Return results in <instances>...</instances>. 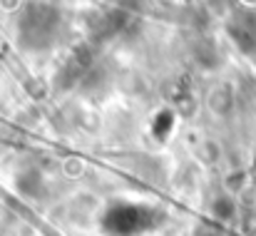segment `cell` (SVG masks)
<instances>
[{
    "instance_id": "obj_2",
    "label": "cell",
    "mask_w": 256,
    "mask_h": 236,
    "mask_svg": "<svg viewBox=\"0 0 256 236\" xmlns=\"http://www.w3.org/2000/svg\"><path fill=\"white\" fill-rule=\"evenodd\" d=\"M58 12L50 5H28V10L20 18V38L30 48L48 45L58 28Z\"/></svg>"
},
{
    "instance_id": "obj_5",
    "label": "cell",
    "mask_w": 256,
    "mask_h": 236,
    "mask_svg": "<svg viewBox=\"0 0 256 236\" xmlns=\"http://www.w3.org/2000/svg\"><path fill=\"white\" fill-rule=\"evenodd\" d=\"M172 122H174V117H172L170 112H162V114L154 120V134H157V137H167L172 130Z\"/></svg>"
},
{
    "instance_id": "obj_4",
    "label": "cell",
    "mask_w": 256,
    "mask_h": 236,
    "mask_svg": "<svg viewBox=\"0 0 256 236\" xmlns=\"http://www.w3.org/2000/svg\"><path fill=\"white\" fill-rule=\"evenodd\" d=\"M214 216L216 219H232L234 216V202L229 196H219L214 202Z\"/></svg>"
},
{
    "instance_id": "obj_3",
    "label": "cell",
    "mask_w": 256,
    "mask_h": 236,
    "mask_svg": "<svg viewBox=\"0 0 256 236\" xmlns=\"http://www.w3.org/2000/svg\"><path fill=\"white\" fill-rule=\"evenodd\" d=\"M18 189L22 192V194H28V196H35L40 189H42V179H40V174L38 172H22L20 176H18Z\"/></svg>"
},
{
    "instance_id": "obj_6",
    "label": "cell",
    "mask_w": 256,
    "mask_h": 236,
    "mask_svg": "<svg viewBox=\"0 0 256 236\" xmlns=\"http://www.w3.org/2000/svg\"><path fill=\"white\" fill-rule=\"evenodd\" d=\"M202 236H212V234H209V232H204V234H202Z\"/></svg>"
},
{
    "instance_id": "obj_1",
    "label": "cell",
    "mask_w": 256,
    "mask_h": 236,
    "mask_svg": "<svg viewBox=\"0 0 256 236\" xmlns=\"http://www.w3.org/2000/svg\"><path fill=\"white\" fill-rule=\"evenodd\" d=\"M160 222H164V214H160L157 209H150L142 204H127V202L112 204L102 216V226L114 236L142 234V232L154 229Z\"/></svg>"
}]
</instances>
